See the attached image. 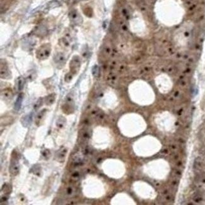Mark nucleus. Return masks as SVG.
Masks as SVG:
<instances>
[{
	"instance_id": "obj_21",
	"label": "nucleus",
	"mask_w": 205,
	"mask_h": 205,
	"mask_svg": "<svg viewBox=\"0 0 205 205\" xmlns=\"http://www.w3.org/2000/svg\"><path fill=\"white\" fill-rule=\"evenodd\" d=\"M42 104H43V100H42V98H40L39 100H38L36 103L35 104L34 106V109L35 110H37L38 109H39L41 106L42 105Z\"/></svg>"
},
{
	"instance_id": "obj_24",
	"label": "nucleus",
	"mask_w": 205,
	"mask_h": 205,
	"mask_svg": "<svg viewBox=\"0 0 205 205\" xmlns=\"http://www.w3.org/2000/svg\"><path fill=\"white\" fill-rule=\"evenodd\" d=\"M148 1H149L151 3H152V2H154L155 1V0H148Z\"/></svg>"
},
{
	"instance_id": "obj_22",
	"label": "nucleus",
	"mask_w": 205,
	"mask_h": 205,
	"mask_svg": "<svg viewBox=\"0 0 205 205\" xmlns=\"http://www.w3.org/2000/svg\"><path fill=\"white\" fill-rule=\"evenodd\" d=\"M74 191H75V189H74V187L73 188V186L68 187L67 189H66V194L68 195H72V194H73Z\"/></svg>"
},
{
	"instance_id": "obj_4",
	"label": "nucleus",
	"mask_w": 205,
	"mask_h": 205,
	"mask_svg": "<svg viewBox=\"0 0 205 205\" xmlns=\"http://www.w3.org/2000/svg\"><path fill=\"white\" fill-rule=\"evenodd\" d=\"M80 66H81L80 58L77 55L74 56L72 58L71 61L70 63V72H71L74 75L77 74L80 71Z\"/></svg>"
},
{
	"instance_id": "obj_23",
	"label": "nucleus",
	"mask_w": 205,
	"mask_h": 205,
	"mask_svg": "<svg viewBox=\"0 0 205 205\" xmlns=\"http://www.w3.org/2000/svg\"><path fill=\"white\" fill-rule=\"evenodd\" d=\"M92 73H93L94 76H95V77H97L98 74V68L97 66H95L93 68Z\"/></svg>"
},
{
	"instance_id": "obj_13",
	"label": "nucleus",
	"mask_w": 205,
	"mask_h": 205,
	"mask_svg": "<svg viewBox=\"0 0 205 205\" xmlns=\"http://www.w3.org/2000/svg\"><path fill=\"white\" fill-rule=\"evenodd\" d=\"M23 99H24V94H20L17 98L16 102L15 103V111H18L21 107V104H22V102H23Z\"/></svg>"
},
{
	"instance_id": "obj_2",
	"label": "nucleus",
	"mask_w": 205,
	"mask_h": 205,
	"mask_svg": "<svg viewBox=\"0 0 205 205\" xmlns=\"http://www.w3.org/2000/svg\"><path fill=\"white\" fill-rule=\"evenodd\" d=\"M20 165L18 154L15 151H13L12 154L10 165V172L12 176H15L19 173Z\"/></svg>"
},
{
	"instance_id": "obj_1",
	"label": "nucleus",
	"mask_w": 205,
	"mask_h": 205,
	"mask_svg": "<svg viewBox=\"0 0 205 205\" xmlns=\"http://www.w3.org/2000/svg\"><path fill=\"white\" fill-rule=\"evenodd\" d=\"M51 52V45L50 43H45L38 48L35 51L36 58L39 60L47 59Z\"/></svg>"
},
{
	"instance_id": "obj_6",
	"label": "nucleus",
	"mask_w": 205,
	"mask_h": 205,
	"mask_svg": "<svg viewBox=\"0 0 205 205\" xmlns=\"http://www.w3.org/2000/svg\"><path fill=\"white\" fill-rule=\"evenodd\" d=\"M69 17L73 24L80 25L82 24V18L77 10H72L69 13Z\"/></svg>"
},
{
	"instance_id": "obj_3",
	"label": "nucleus",
	"mask_w": 205,
	"mask_h": 205,
	"mask_svg": "<svg viewBox=\"0 0 205 205\" xmlns=\"http://www.w3.org/2000/svg\"><path fill=\"white\" fill-rule=\"evenodd\" d=\"M0 76L3 79H10L12 78V73L9 69L8 65L5 59H1L0 64Z\"/></svg>"
},
{
	"instance_id": "obj_10",
	"label": "nucleus",
	"mask_w": 205,
	"mask_h": 205,
	"mask_svg": "<svg viewBox=\"0 0 205 205\" xmlns=\"http://www.w3.org/2000/svg\"><path fill=\"white\" fill-rule=\"evenodd\" d=\"M32 113H30L29 114H27L24 116L21 119V124L25 127H28L30 125V124L32 123Z\"/></svg>"
},
{
	"instance_id": "obj_5",
	"label": "nucleus",
	"mask_w": 205,
	"mask_h": 205,
	"mask_svg": "<svg viewBox=\"0 0 205 205\" xmlns=\"http://www.w3.org/2000/svg\"><path fill=\"white\" fill-rule=\"evenodd\" d=\"M62 109L67 114H70L74 111V102L73 98L71 97H69V95L66 98L65 102L62 106Z\"/></svg>"
},
{
	"instance_id": "obj_9",
	"label": "nucleus",
	"mask_w": 205,
	"mask_h": 205,
	"mask_svg": "<svg viewBox=\"0 0 205 205\" xmlns=\"http://www.w3.org/2000/svg\"><path fill=\"white\" fill-rule=\"evenodd\" d=\"M1 97L5 101H10L12 99L13 97V91L11 88H5L1 92Z\"/></svg>"
},
{
	"instance_id": "obj_15",
	"label": "nucleus",
	"mask_w": 205,
	"mask_h": 205,
	"mask_svg": "<svg viewBox=\"0 0 205 205\" xmlns=\"http://www.w3.org/2000/svg\"><path fill=\"white\" fill-rule=\"evenodd\" d=\"M59 44L63 48H64L66 49H68L70 46V42L66 37L61 38L59 41Z\"/></svg>"
},
{
	"instance_id": "obj_17",
	"label": "nucleus",
	"mask_w": 205,
	"mask_h": 205,
	"mask_svg": "<svg viewBox=\"0 0 205 205\" xmlns=\"http://www.w3.org/2000/svg\"><path fill=\"white\" fill-rule=\"evenodd\" d=\"M31 172L35 174V175H37L38 176H39L41 175V167L39 165H35L32 167V168L31 169Z\"/></svg>"
},
{
	"instance_id": "obj_20",
	"label": "nucleus",
	"mask_w": 205,
	"mask_h": 205,
	"mask_svg": "<svg viewBox=\"0 0 205 205\" xmlns=\"http://www.w3.org/2000/svg\"><path fill=\"white\" fill-rule=\"evenodd\" d=\"M73 76H74V74L71 72L68 73L65 75V77H64V80H65V81L67 82V83L70 82L72 80L73 78Z\"/></svg>"
},
{
	"instance_id": "obj_8",
	"label": "nucleus",
	"mask_w": 205,
	"mask_h": 205,
	"mask_svg": "<svg viewBox=\"0 0 205 205\" xmlns=\"http://www.w3.org/2000/svg\"><path fill=\"white\" fill-rule=\"evenodd\" d=\"M68 150L65 147H61L56 153L55 158L56 160L59 162H64L65 158L67 155Z\"/></svg>"
},
{
	"instance_id": "obj_16",
	"label": "nucleus",
	"mask_w": 205,
	"mask_h": 205,
	"mask_svg": "<svg viewBox=\"0 0 205 205\" xmlns=\"http://www.w3.org/2000/svg\"><path fill=\"white\" fill-rule=\"evenodd\" d=\"M66 123V120L65 117L62 116H60L56 121V126L59 128H63Z\"/></svg>"
},
{
	"instance_id": "obj_7",
	"label": "nucleus",
	"mask_w": 205,
	"mask_h": 205,
	"mask_svg": "<svg viewBox=\"0 0 205 205\" xmlns=\"http://www.w3.org/2000/svg\"><path fill=\"white\" fill-rule=\"evenodd\" d=\"M53 60H54V62L59 68H62L63 66H64L66 61L65 55L63 52L56 53L54 57H53Z\"/></svg>"
},
{
	"instance_id": "obj_19",
	"label": "nucleus",
	"mask_w": 205,
	"mask_h": 205,
	"mask_svg": "<svg viewBox=\"0 0 205 205\" xmlns=\"http://www.w3.org/2000/svg\"><path fill=\"white\" fill-rule=\"evenodd\" d=\"M47 32H46V29H45L44 27H39L37 30H36V32L35 34L38 35V36H41V35H45L46 34Z\"/></svg>"
},
{
	"instance_id": "obj_14",
	"label": "nucleus",
	"mask_w": 205,
	"mask_h": 205,
	"mask_svg": "<svg viewBox=\"0 0 205 205\" xmlns=\"http://www.w3.org/2000/svg\"><path fill=\"white\" fill-rule=\"evenodd\" d=\"M25 78L22 77H20L17 78V81H16V87H17V90L18 92H20L23 90L24 87V85H25Z\"/></svg>"
},
{
	"instance_id": "obj_11",
	"label": "nucleus",
	"mask_w": 205,
	"mask_h": 205,
	"mask_svg": "<svg viewBox=\"0 0 205 205\" xmlns=\"http://www.w3.org/2000/svg\"><path fill=\"white\" fill-rule=\"evenodd\" d=\"M46 109H43L37 114V115L35 117V124H37V126H39L42 124L44 118L45 116V114H46Z\"/></svg>"
},
{
	"instance_id": "obj_12",
	"label": "nucleus",
	"mask_w": 205,
	"mask_h": 205,
	"mask_svg": "<svg viewBox=\"0 0 205 205\" xmlns=\"http://www.w3.org/2000/svg\"><path fill=\"white\" fill-rule=\"evenodd\" d=\"M56 95L55 94H51L44 98V102L47 105H51L56 101Z\"/></svg>"
},
{
	"instance_id": "obj_18",
	"label": "nucleus",
	"mask_w": 205,
	"mask_h": 205,
	"mask_svg": "<svg viewBox=\"0 0 205 205\" xmlns=\"http://www.w3.org/2000/svg\"><path fill=\"white\" fill-rule=\"evenodd\" d=\"M41 154L42 157L45 159V160H48L51 157V152L48 149H44L41 151Z\"/></svg>"
}]
</instances>
